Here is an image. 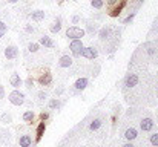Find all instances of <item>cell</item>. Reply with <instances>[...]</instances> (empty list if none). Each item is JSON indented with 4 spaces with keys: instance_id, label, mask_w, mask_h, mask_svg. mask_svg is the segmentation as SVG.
Listing matches in <instances>:
<instances>
[{
    "instance_id": "obj_13",
    "label": "cell",
    "mask_w": 158,
    "mask_h": 147,
    "mask_svg": "<svg viewBox=\"0 0 158 147\" xmlns=\"http://www.w3.org/2000/svg\"><path fill=\"white\" fill-rule=\"evenodd\" d=\"M9 83H11V86H12V88H15V89H19V88L23 84V81H22V78H20V75H19L17 72H14V74L11 75Z\"/></svg>"
},
{
    "instance_id": "obj_23",
    "label": "cell",
    "mask_w": 158,
    "mask_h": 147,
    "mask_svg": "<svg viewBox=\"0 0 158 147\" xmlns=\"http://www.w3.org/2000/svg\"><path fill=\"white\" fill-rule=\"evenodd\" d=\"M91 5H92V8L100 9V8L103 6V0H92V2H91Z\"/></svg>"
},
{
    "instance_id": "obj_35",
    "label": "cell",
    "mask_w": 158,
    "mask_h": 147,
    "mask_svg": "<svg viewBox=\"0 0 158 147\" xmlns=\"http://www.w3.org/2000/svg\"><path fill=\"white\" fill-rule=\"evenodd\" d=\"M61 92H63V89H61V88H60V89H57V91H55V95H60V94H61Z\"/></svg>"
},
{
    "instance_id": "obj_7",
    "label": "cell",
    "mask_w": 158,
    "mask_h": 147,
    "mask_svg": "<svg viewBox=\"0 0 158 147\" xmlns=\"http://www.w3.org/2000/svg\"><path fill=\"white\" fill-rule=\"evenodd\" d=\"M83 43H81V40H72L71 42V45H69V49H71V52H72V55H75V57H78V55H81V51H83Z\"/></svg>"
},
{
    "instance_id": "obj_31",
    "label": "cell",
    "mask_w": 158,
    "mask_h": 147,
    "mask_svg": "<svg viewBox=\"0 0 158 147\" xmlns=\"http://www.w3.org/2000/svg\"><path fill=\"white\" fill-rule=\"evenodd\" d=\"M134 17H135V14H131V15H129V17L124 20V23H129V22H132V18H134Z\"/></svg>"
},
{
    "instance_id": "obj_4",
    "label": "cell",
    "mask_w": 158,
    "mask_h": 147,
    "mask_svg": "<svg viewBox=\"0 0 158 147\" xmlns=\"http://www.w3.org/2000/svg\"><path fill=\"white\" fill-rule=\"evenodd\" d=\"M66 37H69L71 40H81V37H85V29L78 26H71L66 31Z\"/></svg>"
},
{
    "instance_id": "obj_37",
    "label": "cell",
    "mask_w": 158,
    "mask_h": 147,
    "mask_svg": "<svg viewBox=\"0 0 158 147\" xmlns=\"http://www.w3.org/2000/svg\"><path fill=\"white\" fill-rule=\"evenodd\" d=\"M9 3H15V2H19V0H8Z\"/></svg>"
},
{
    "instance_id": "obj_19",
    "label": "cell",
    "mask_w": 158,
    "mask_h": 147,
    "mask_svg": "<svg viewBox=\"0 0 158 147\" xmlns=\"http://www.w3.org/2000/svg\"><path fill=\"white\" fill-rule=\"evenodd\" d=\"M149 146L158 147V132H154L149 135Z\"/></svg>"
},
{
    "instance_id": "obj_25",
    "label": "cell",
    "mask_w": 158,
    "mask_h": 147,
    "mask_svg": "<svg viewBox=\"0 0 158 147\" xmlns=\"http://www.w3.org/2000/svg\"><path fill=\"white\" fill-rule=\"evenodd\" d=\"M154 89H155V100H158V74L154 77Z\"/></svg>"
},
{
    "instance_id": "obj_16",
    "label": "cell",
    "mask_w": 158,
    "mask_h": 147,
    "mask_svg": "<svg viewBox=\"0 0 158 147\" xmlns=\"http://www.w3.org/2000/svg\"><path fill=\"white\" fill-rule=\"evenodd\" d=\"M45 11H42V9H37V11H34L32 14H31V18L34 20V22H42L43 18H45Z\"/></svg>"
},
{
    "instance_id": "obj_17",
    "label": "cell",
    "mask_w": 158,
    "mask_h": 147,
    "mask_svg": "<svg viewBox=\"0 0 158 147\" xmlns=\"http://www.w3.org/2000/svg\"><path fill=\"white\" fill-rule=\"evenodd\" d=\"M45 129H46V126H45V123L42 121V123L39 124V127H37V132H35V143H39V141L42 140V137H43V133H45Z\"/></svg>"
},
{
    "instance_id": "obj_15",
    "label": "cell",
    "mask_w": 158,
    "mask_h": 147,
    "mask_svg": "<svg viewBox=\"0 0 158 147\" xmlns=\"http://www.w3.org/2000/svg\"><path fill=\"white\" fill-rule=\"evenodd\" d=\"M40 45H43L45 48H49V49L55 48V43H54L52 40H51V37H48V35H43V37H40Z\"/></svg>"
},
{
    "instance_id": "obj_26",
    "label": "cell",
    "mask_w": 158,
    "mask_h": 147,
    "mask_svg": "<svg viewBox=\"0 0 158 147\" xmlns=\"http://www.w3.org/2000/svg\"><path fill=\"white\" fill-rule=\"evenodd\" d=\"M37 98H39V100H40V101H45V100H46V98H48V94H46V92H43V91H42V92H39V95H37Z\"/></svg>"
},
{
    "instance_id": "obj_11",
    "label": "cell",
    "mask_w": 158,
    "mask_h": 147,
    "mask_svg": "<svg viewBox=\"0 0 158 147\" xmlns=\"http://www.w3.org/2000/svg\"><path fill=\"white\" fill-rule=\"evenodd\" d=\"M81 55H83L85 58H88V60H94V58L98 55V52H97V49L95 48H83Z\"/></svg>"
},
{
    "instance_id": "obj_5",
    "label": "cell",
    "mask_w": 158,
    "mask_h": 147,
    "mask_svg": "<svg viewBox=\"0 0 158 147\" xmlns=\"http://www.w3.org/2000/svg\"><path fill=\"white\" fill-rule=\"evenodd\" d=\"M8 100H9V103L14 104V106H22V104L25 103V94L15 89V91H12V92L8 95Z\"/></svg>"
},
{
    "instance_id": "obj_14",
    "label": "cell",
    "mask_w": 158,
    "mask_h": 147,
    "mask_svg": "<svg viewBox=\"0 0 158 147\" xmlns=\"http://www.w3.org/2000/svg\"><path fill=\"white\" fill-rule=\"evenodd\" d=\"M110 34H112V29L106 26V28H103V29L100 31L98 37H100V40H102V42H107V40L110 39Z\"/></svg>"
},
{
    "instance_id": "obj_39",
    "label": "cell",
    "mask_w": 158,
    "mask_h": 147,
    "mask_svg": "<svg viewBox=\"0 0 158 147\" xmlns=\"http://www.w3.org/2000/svg\"><path fill=\"white\" fill-rule=\"evenodd\" d=\"M155 115H157V124H158V110H157V113H155Z\"/></svg>"
},
{
    "instance_id": "obj_6",
    "label": "cell",
    "mask_w": 158,
    "mask_h": 147,
    "mask_svg": "<svg viewBox=\"0 0 158 147\" xmlns=\"http://www.w3.org/2000/svg\"><path fill=\"white\" fill-rule=\"evenodd\" d=\"M17 144H19V147H32V137H31V133L19 135Z\"/></svg>"
},
{
    "instance_id": "obj_38",
    "label": "cell",
    "mask_w": 158,
    "mask_h": 147,
    "mask_svg": "<svg viewBox=\"0 0 158 147\" xmlns=\"http://www.w3.org/2000/svg\"><path fill=\"white\" fill-rule=\"evenodd\" d=\"M3 35H5V32H2V31H0V39H2Z\"/></svg>"
},
{
    "instance_id": "obj_41",
    "label": "cell",
    "mask_w": 158,
    "mask_h": 147,
    "mask_svg": "<svg viewBox=\"0 0 158 147\" xmlns=\"http://www.w3.org/2000/svg\"><path fill=\"white\" fill-rule=\"evenodd\" d=\"M149 147H152V146H149Z\"/></svg>"
},
{
    "instance_id": "obj_8",
    "label": "cell",
    "mask_w": 158,
    "mask_h": 147,
    "mask_svg": "<svg viewBox=\"0 0 158 147\" xmlns=\"http://www.w3.org/2000/svg\"><path fill=\"white\" fill-rule=\"evenodd\" d=\"M5 57H6L8 60L17 58V57H19V49H17V46H14V45L6 46V49H5Z\"/></svg>"
},
{
    "instance_id": "obj_29",
    "label": "cell",
    "mask_w": 158,
    "mask_h": 147,
    "mask_svg": "<svg viewBox=\"0 0 158 147\" xmlns=\"http://www.w3.org/2000/svg\"><path fill=\"white\" fill-rule=\"evenodd\" d=\"M5 98V88L0 84V100H3Z\"/></svg>"
},
{
    "instance_id": "obj_3",
    "label": "cell",
    "mask_w": 158,
    "mask_h": 147,
    "mask_svg": "<svg viewBox=\"0 0 158 147\" xmlns=\"http://www.w3.org/2000/svg\"><path fill=\"white\" fill-rule=\"evenodd\" d=\"M121 135H123V138L127 140V141H135V140H138V137H140L138 129L132 124V121L129 123L127 120L121 124Z\"/></svg>"
},
{
    "instance_id": "obj_21",
    "label": "cell",
    "mask_w": 158,
    "mask_h": 147,
    "mask_svg": "<svg viewBox=\"0 0 158 147\" xmlns=\"http://www.w3.org/2000/svg\"><path fill=\"white\" fill-rule=\"evenodd\" d=\"M0 121H2L3 124H9V123L12 121V115H11V113H3V115L0 116Z\"/></svg>"
},
{
    "instance_id": "obj_34",
    "label": "cell",
    "mask_w": 158,
    "mask_h": 147,
    "mask_svg": "<svg viewBox=\"0 0 158 147\" xmlns=\"http://www.w3.org/2000/svg\"><path fill=\"white\" fill-rule=\"evenodd\" d=\"M78 20H80V17H78V15H74V17H72V23H77Z\"/></svg>"
},
{
    "instance_id": "obj_2",
    "label": "cell",
    "mask_w": 158,
    "mask_h": 147,
    "mask_svg": "<svg viewBox=\"0 0 158 147\" xmlns=\"http://www.w3.org/2000/svg\"><path fill=\"white\" fill-rule=\"evenodd\" d=\"M107 120H106V115L103 113H97L94 116H91L89 123H88V132L89 133H97V132H102L103 127L106 126Z\"/></svg>"
},
{
    "instance_id": "obj_18",
    "label": "cell",
    "mask_w": 158,
    "mask_h": 147,
    "mask_svg": "<svg viewBox=\"0 0 158 147\" xmlns=\"http://www.w3.org/2000/svg\"><path fill=\"white\" fill-rule=\"evenodd\" d=\"M34 118H35V115H34L32 110H26V112L23 113V121H25V123H32Z\"/></svg>"
},
{
    "instance_id": "obj_33",
    "label": "cell",
    "mask_w": 158,
    "mask_h": 147,
    "mask_svg": "<svg viewBox=\"0 0 158 147\" xmlns=\"http://www.w3.org/2000/svg\"><path fill=\"white\" fill-rule=\"evenodd\" d=\"M25 29H26V32H34V31H35V29H34L32 26H29V25H28V26H26Z\"/></svg>"
},
{
    "instance_id": "obj_36",
    "label": "cell",
    "mask_w": 158,
    "mask_h": 147,
    "mask_svg": "<svg viewBox=\"0 0 158 147\" xmlns=\"http://www.w3.org/2000/svg\"><path fill=\"white\" fill-rule=\"evenodd\" d=\"M117 2H118V0H107V3H109V5H115Z\"/></svg>"
},
{
    "instance_id": "obj_24",
    "label": "cell",
    "mask_w": 158,
    "mask_h": 147,
    "mask_svg": "<svg viewBox=\"0 0 158 147\" xmlns=\"http://www.w3.org/2000/svg\"><path fill=\"white\" fill-rule=\"evenodd\" d=\"M58 107H60V101L54 98V100L49 101V109H58Z\"/></svg>"
},
{
    "instance_id": "obj_1",
    "label": "cell",
    "mask_w": 158,
    "mask_h": 147,
    "mask_svg": "<svg viewBox=\"0 0 158 147\" xmlns=\"http://www.w3.org/2000/svg\"><path fill=\"white\" fill-rule=\"evenodd\" d=\"M121 94L132 106H152L155 103L154 77L144 69H131L123 80Z\"/></svg>"
},
{
    "instance_id": "obj_32",
    "label": "cell",
    "mask_w": 158,
    "mask_h": 147,
    "mask_svg": "<svg viewBox=\"0 0 158 147\" xmlns=\"http://www.w3.org/2000/svg\"><path fill=\"white\" fill-rule=\"evenodd\" d=\"M48 116H49V113H45V112H43V113L40 115V118H42V121H45V120H48Z\"/></svg>"
},
{
    "instance_id": "obj_40",
    "label": "cell",
    "mask_w": 158,
    "mask_h": 147,
    "mask_svg": "<svg viewBox=\"0 0 158 147\" xmlns=\"http://www.w3.org/2000/svg\"><path fill=\"white\" fill-rule=\"evenodd\" d=\"M140 2H144V0H140Z\"/></svg>"
},
{
    "instance_id": "obj_12",
    "label": "cell",
    "mask_w": 158,
    "mask_h": 147,
    "mask_svg": "<svg viewBox=\"0 0 158 147\" xmlns=\"http://www.w3.org/2000/svg\"><path fill=\"white\" fill-rule=\"evenodd\" d=\"M88 84H89V80L83 77V78H78V80L74 83V89L80 92V91H85V89L88 88Z\"/></svg>"
},
{
    "instance_id": "obj_28",
    "label": "cell",
    "mask_w": 158,
    "mask_h": 147,
    "mask_svg": "<svg viewBox=\"0 0 158 147\" xmlns=\"http://www.w3.org/2000/svg\"><path fill=\"white\" fill-rule=\"evenodd\" d=\"M6 29H8V26H6L3 22H0V31H2V32H6Z\"/></svg>"
},
{
    "instance_id": "obj_27",
    "label": "cell",
    "mask_w": 158,
    "mask_h": 147,
    "mask_svg": "<svg viewBox=\"0 0 158 147\" xmlns=\"http://www.w3.org/2000/svg\"><path fill=\"white\" fill-rule=\"evenodd\" d=\"M32 84H34V80L29 77V78H28V81H26V88H28V89H32Z\"/></svg>"
},
{
    "instance_id": "obj_30",
    "label": "cell",
    "mask_w": 158,
    "mask_h": 147,
    "mask_svg": "<svg viewBox=\"0 0 158 147\" xmlns=\"http://www.w3.org/2000/svg\"><path fill=\"white\" fill-rule=\"evenodd\" d=\"M121 147H137V146H135V144H134L132 141H127L126 144H123V146H121Z\"/></svg>"
},
{
    "instance_id": "obj_9",
    "label": "cell",
    "mask_w": 158,
    "mask_h": 147,
    "mask_svg": "<svg viewBox=\"0 0 158 147\" xmlns=\"http://www.w3.org/2000/svg\"><path fill=\"white\" fill-rule=\"evenodd\" d=\"M72 63H74V60H72V57H69V55H61L60 60H58V66L63 67V69H69V67L72 66Z\"/></svg>"
},
{
    "instance_id": "obj_22",
    "label": "cell",
    "mask_w": 158,
    "mask_h": 147,
    "mask_svg": "<svg viewBox=\"0 0 158 147\" xmlns=\"http://www.w3.org/2000/svg\"><path fill=\"white\" fill-rule=\"evenodd\" d=\"M39 49H40V45H39V43H31V45L28 46V51H29V52H32V54H34V52H37Z\"/></svg>"
},
{
    "instance_id": "obj_20",
    "label": "cell",
    "mask_w": 158,
    "mask_h": 147,
    "mask_svg": "<svg viewBox=\"0 0 158 147\" xmlns=\"http://www.w3.org/2000/svg\"><path fill=\"white\" fill-rule=\"evenodd\" d=\"M61 29V18H55L54 20V23H52V26H51V32H58Z\"/></svg>"
},
{
    "instance_id": "obj_10",
    "label": "cell",
    "mask_w": 158,
    "mask_h": 147,
    "mask_svg": "<svg viewBox=\"0 0 158 147\" xmlns=\"http://www.w3.org/2000/svg\"><path fill=\"white\" fill-rule=\"evenodd\" d=\"M52 83V75L46 71V72H43L40 77H39V84L40 86H49Z\"/></svg>"
}]
</instances>
